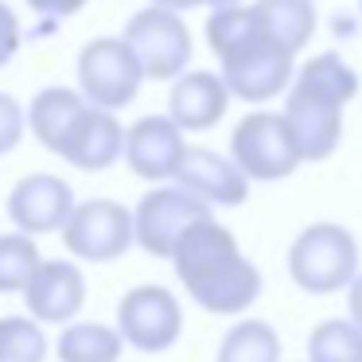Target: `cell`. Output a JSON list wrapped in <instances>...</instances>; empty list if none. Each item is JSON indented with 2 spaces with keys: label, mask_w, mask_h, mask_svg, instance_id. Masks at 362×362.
<instances>
[{
  "label": "cell",
  "mask_w": 362,
  "mask_h": 362,
  "mask_svg": "<svg viewBox=\"0 0 362 362\" xmlns=\"http://www.w3.org/2000/svg\"><path fill=\"white\" fill-rule=\"evenodd\" d=\"M175 276L187 296L211 315L250 312L261 296V273L250 257H242L234 234L206 214L191 222L172 250Z\"/></svg>",
  "instance_id": "6da1fadb"
},
{
  "label": "cell",
  "mask_w": 362,
  "mask_h": 362,
  "mask_svg": "<svg viewBox=\"0 0 362 362\" xmlns=\"http://www.w3.org/2000/svg\"><path fill=\"white\" fill-rule=\"evenodd\" d=\"M206 40L222 63V82L234 98L269 102L292 82V55L265 40L253 8L226 4L206 20Z\"/></svg>",
  "instance_id": "7a4b0ae2"
},
{
  "label": "cell",
  "mask_w": 362,
  "mask_h": 362,
  "mask_svg": "<svg viewBox=\"0 0 362 362\" xmlns=\"http://www.w3.org/2000/svg\"><path fill=\"white\" fill-rule=\"evenodd\" d=\"M288 273L296 288L312 296L343 292L358 273V242L339 222H312L288 250Z\"/></svg>",
  "instance_id": "3957f363"
},
{
  "label": "cell",
  "mask_w": 362,
  "mask_h": 362,
  "mask_svg": "<svg viewBox=\"0 0 362 362\" xmlns=\"http://www.w3.org/2000/svg\"><path fill=\"white\" fill-rule=\"evenodd\" d=\"M121 40L133 47L144 78H156V82L180 78L191 63V32L175 8H160V4L141 8L125 24Z\"/></svg>",
  "instance_id": "277c9868"
},
{
  "label": "cell",
  "mask_w": 362,
  "mask_h": 362,
  "mask_svg": "<svg viewBox=\"0 0 362 362\" xmlns=\"http://www.w3.org/2000/svg\"><path fill=\"white\" fill-rule=\"evenodd\" d=\"M117 335L125 346L144 354H164L183 335V308L164 284H136L117 304Z\"/></svg>",
  "instance_id": "5b68a950"
},
{
  "label": "cell",
  "mask_w": 362,
  "mask_h": 362,
  "mask_svg": "<svg viewBox=\"0 0 362 362\" xmlns=\"http://www.w3.org/2000/svg\"><path fill=\"white\" fill-rule=\"evenodd\" d=\"M230 160L245 172V180L273 183L300 168V152L281 113H245L230 136Z\"/></svg>",
  "instance_id": "8992f818"
},
{
  "label": "cell",
  "mask_w": 362,
  "mask_h": 362,
  "mask_svg": "<svg viewBox=\"0 0 362 362\" xmlns=\"http://www.w3.org/2000/svg\"><path fill=\"white\" fill-rule=\"evenodd\" d=\"M144 82V71L136 63L133 47L125 40H113V35H102V40H90L78 55V86L82 98L98 110H125L136 98Z\"/></svg>",
  "instance_id": "52a82bcc"
},
{
  "label": "cell",
  "mask_w": 362,
  "mask_h": 362,
  "mask_svg": "<svg viewBox=\"0 0 362 362\" xmlns=\"http://www.w3.org/2000/svg\"><path fill=\"white\" fill-rule=\"evenodd\" d=\"M63 245L78 261H117L133 245V211H125L113 199H90L74 203L71 218L63 222Z\"/></svg>",
  "instance_id": "ba28073f"
},
{
  "label": "cell",
  "mask_w": 362,
  "mask_h": 362,
  "mask_svg": "<svg viewBox=\"0 0 362 362\" xmlns=\"http://www.w3.org/2000/svg\"><path fill=\"white\" fill-rule=\"evenodd\" d=\"M206 214H211V203H203L180 183L175 187H156L133 211V242L152 257H172L180 234L191 222L206 218Z\"/></svg>",
  "instance_id": "9c48e42d"
},
{
  "label": "cell",
  "mask_w": 362,
  "mask_h": 362,
  "mask_svg": "<svg viewBox=\"0 0 362 362\" xmlns=\"http://www.w3.org/2000/svg\"><path fill=\"white\" fill-rule=\"evenodd\" d=\"M343 105L339 98L323 94L315 86L292 82L288 102H284V125L296 141L300 160H327L343 141Z\"/></svg>",
  "instance_id": "30bf717a"
},
{
  "label": "cell",
  "mask_w": 362,
  "mask_h": 362,
  "mask_svg": "<svg viewBox=\"0 0 362 362\" xmlns=\"http://www.w3.org/2000/svg\"><path fill=\"white\" fill-rule=\"evenodd\" d=\"M71 211H74V191L63 175H47V172L24 175L8 195V218L16 222V230H24L32 238L63 230Z\"/></svg>",
  "instance_id": "8fae6325"
},
{
  "label": "cell",
  "mask_w": 362,
  "mask_h": 362,
  "mask_svg": "<svg viewBox=\"0 0 362 362\" xmlns=\"http://www.w3.org/2000/svg\"><path fill=\"white\" fill-rule=\"evenodd\" d=\"M187 141H183V129L172 117H141L125 129V164L133 168V175L152 183L175 180V168H180Z\"/></svg>",
  "instance_id": "7c38bea8"
},
{
  "label": "cell",
  "mask_w": 362,
  "mask_h": 362,
  "mask_svg": "<svg viewBox=\"0 0 362 362\" xmlns=\"http://www.w3.org/2000/svg\"><path fill=\"white\" fill-rule=\"evenodd\" d=\"M24 304L40 323H71L86 304V276L74 261H40L24 284Z\"/></svg>",
  "instance_id": "4fadbf2b"
},
{
  "label": "cell",
  "mask_w": 362,
  "mask_h": 362,
  "mask_svg": "<svg viewBox=\"0 0 362 362\" xmlns=\"http://www.w3.org/2000/svg\"><path fill=\"white\" fill-rule=\"evenodd\" d=\"M175 183L187 187L211 206H242L250 195V180L230 156H218L211 148H187L175 168Z\"/></svg>",
  "instance_id": "5bb4252c"
},
{
  "label": "cell",
  "mask_w": 362,
  "mask_h": 362,
  "mask_svg": "<svg viewBox=\"0 0 362 362\" xmlns=\"http://www.w3.org/2000/svg\"><path fill=\"white\" fill-rule=\"evenodd\" d=\"M226 105H230V90L222 82V74L191 71L175 78L172 98H168V117L187 133H203V129L218 125Z\"/></svg>",
  "instance_id": "9a60e30c"
},
{
  "label": "cell",
  "mask_w": 362,
  "mask_h": 362,
  "mask_svg": "<svg viewBox=\"0 0 362 362\" xmlns=\"http://www.w3.org/2000/svg\"><path fill=\"white\" fill-rule=\"evenodd\" d=\"M121 152H125V129H121V121L110 110L90 105L82 113L78 129H74L71 144H66L63 160L82 168V172H105V168H113L121 160Z\"/></svg>",
  "instance_id": "2e32d148"
},
{
  "label": "cell",
  "mask_w": 362,
  "mask_h": 362,
  "mask_svg": "<svg viewBox=\"0 0 362 362\" xmlns=\"http://www.w3.org/2000/svg\"><path fill=\"white\" fill-rule=\"evenodd\" d=\"M86 110H90V102L82 94H74V90H66V86H47V90H40V94L32 98L28 125H32L35 141H40L43 148L55 152V156H63Z\"/></svg>",
  "instance_id": "e0dca14e"
},
{
  "label": "cell",
  "mask_w": 362,
  "mask_h": 362,
  "mask_svg": "<svg viewBox=\"0 0 362 362\" xmlns=\"http://www.w3.org/2000/svg\"><path fill=\"white\" fill-rule=\"evenodd\" d=\"M253 16H257V28L265 32V40L276 43L281 51H288V55L308 47V40L315 32L312 0H257Z\"/></svg>",
  "instance_id": "ac0fdd59"
},
{
  "label": "cell",
  "mask_w": 362,
  "mask_h": 362,
  "mask_svg": "<svg viewBox=\"0 0 362 362\" xmlns=\"http://www.w3.org/2000/svg\"><path fill=\"white\" fill-rule=\"evenodd\" d=\"M125 351V339L117 335V327H105V323H66L63 335L55 343L59 362H121Z\"/></svg>",
  "instance_id": "d6986e66"
},
{
  "label": "cell",
  "mask_w": 362,
  "mask_h": 362,
  "mask_svg": "<svg viewBox=\"0 0 362 362\" xmlns=\"http://www.w3.org/2000/svg\"><path fill=\"white\" fill-rule=\"evenodd\" d=\"M214 362H281V335L265 320H242L226 331Z\"/></svg>",
  "instance_id": "ffe728a7"
},
{
  "label": "cell",
  "mask_w": 362,
  "mask_h": 362,
  "mask_svg": "<svg viewBox=\"0 0 362 362\" xmlns=\"http://www.w3.org/2000/svg\"><path fill=\"white\" fill-rule=\"evenodd\" d=\"M308 362H362V327L354 320H323L308 335Z\"/></svg>",
  "instance_id": "44dd1931"
},
{
  "label": "cell",
  "mask_w": 362,
  "mask_h": 362,
  "mask_svg": "<svg viewBox=\"0 0 362 362\" xmlns=\"http://www.w3.org/2000/svg\"><path fill=\"white\" fill-rule=\"evenodd\" d=\"M47 335L32 315H4L0 320V362H43Z\"/></svg>",
  "instance_id": "7402d4cb"
},
{
  "label": "cell",
  "mask_w": 362,
  "mask_h": 362,
  "mask_svg": "<svg viewBox=\"0 0 362 362\" xmlns=\"http://www.w3.org/2000/svg\"><path fill=\"white\" fill-rule=\"evenodd\" d=\"M40 261L43 257L32 234H0V292H24Z\"/></svg>",
  "instance_id": "603a6c76"
},
{
  "label": "cell",
  "mask_w": 362,
  "mask_h": 362,
  "mask_svg": "<svg viewBox=\"0 0 362 362\" xmlns=\"http://www.w3.org/2000/svg\"><path fill=\"white\" fill-rule=\"evenodd\" d=\"M292 82L315 86V90H323V94L339 98V102H351V98L358 94V78H354V71H351V66H346L343 59L335 55V51L308 59V63L300 66V74H296Z\"/></svg>",
  "instance_id": "cb8c5ba5"
},
{
  "label": "cell",
  "mask_w": 362,
  "mask_h": 362,
  "mask_svg": "<svg viewBox=\"0 0 362 362\" xmlns=\"http://www.w3.org/2000/svg\"><path fill=\"white\" fill-rule=\"evenodd\" d=\"M24 129H28V113L20 110V102L12 94H0V156L16 148Z\"/></svg>",
  "instance_id": "d4e9b609"
},
{
  "label": "cell",
  "mask_w": 362,
  "mask_h": 362,
  "mask_svg": "<svg viewBox=\"0 0 362 362\" xmlns=\"http://www.w3.org/2000/svg\"><path fill=\"white\" fill-rule=\"evenodd\" d=\"M16 47H20V24L12 16V8L0 0V66L16 55Z\"/></svg>",
  "instance_id": "484cf974"
},
{
  "label": "cell",
  "mask_w": 362,
  "mask_h": 362,
  "mask_svg": "<svg viewBox=\"0 0 362 362\" xmlns=\"http://www.w3.org/2000/svg\"><path fill=\"white\" fill-rule=\"evenodd\" d=\"M28 4L35 12H43V16H74L86 0H28Z\"/></svg>",
  "instance_id": "4316f807"
},
{
  "label": "cell",
  "mask_w": 362,
  "mask_h": 362,
  "mask_svg": "<svg viewBox=\"0 0 362 362\" xmlns=\"http://www.w3.org/2000/svg\"><path fill=\"white\" fill-rule=\"evenodd\" d=\"M346 308H351V320L362 327V273H354V281L346 284Z\"/></svg>",
  "instance_id": "83f0119b"
},
{
  "label": "cell",
  "mask_w": 362,
  "mask_h": 362,
  "mask_svg": "<svg viewBox=\"0 0 362 362\" xmlns=\"http://www.w3.org/2000/svg\"><path fill=\"white\" fill-rule=\"evenodd\" d=\"M152 4H160V8H175V12H187V8H199L203 0H152Z\"/></svg>",
  "instance_id": "f1b7e54d"
},
{
  "label": "cell",
  "mask_w": 362,
  "mask_h": 362,
  "mask_svg": "<svg viewBox=\"0 0 362 362\" xmlns=\"http://www.w3.org/2000/svg\"><path fill=\"white\" fill-rule=\"evenodd\" d=\"M203 4H211V8H226V4H238V0H203Z\"/></svg>",
  "instance_id": "f546056e"
}]
</instances>
